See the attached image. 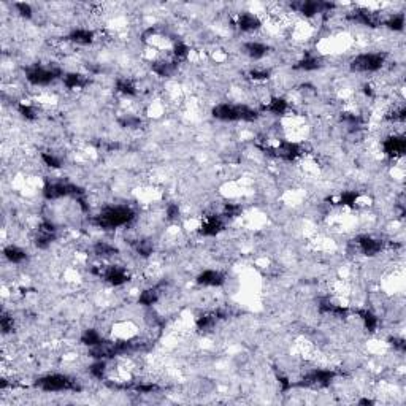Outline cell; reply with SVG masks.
Wrapping results in <instances>:
<instances>
[{"label": "cell", "mask_w": 406, "mask_h": 406, "mask_svg": "<svg viewBox=\"0 0 406 406\" xmlns=\"http://www.w3.org/2000/svg\"><path fill=\"white\" fill-rule=\"evenodd\" d=\"M189 54V46L183 42H178L175 43L173 46V61L175 62H180V61H184Z\"/></svg>", "instance_id": "d6a6232c"}, {"label": "cell", "mask_w": 406, "mask_h": 406, "mask_svg": "<svg viewBox=\"0 0 406 406\" xmlns=\"http://www.w3.org/2000/svg\"><path fill=\"white\" fill-rule=\"evenodd\" d=\"M264 110L268 111V113H271V114L281 116V114H284L286 111L289 110V105H288V102H286L284 99H281V97H274V99H271V100L268 102V105H265V108H264Z\"/></svg>", "instance_id": "cb8c5ba5"}, {"label": "cell", "mask_w": 406, "mask_h": 406, "mask_svg": "<svg viewBox=\"0 0 406 406\" xmlns=\"http://www.w3.org/2000/svg\"><path fill=\"white\" fill-rule=\"evenodd\" d=\"M94 253L95 256L99 257H113V256H117L119 249L110 243H105V241H99L94 245Z\"/></svg>", "instance_id": "4316f807"}, {"label": "cell", "mask_w": 406, "mask_h": 406, "mask_svg": "<svg viewBox=\"0 0 406 406\" xmlns=\"http://www.w3.org/2000/svg\"><path fill=\"white\" fill-rule=\"evenodd\" d=\"M0 327H2L4 333H10L13 330V317H10L7 313H4L2 317H0Z\"/></svg>", "instance_id": "ab89813d"}, {"label": "cell", "mask_w": 406, "mask_h": 406, "mask_svg": "<svg viewBox=\"0 0 406 406\" xmlns=\"http://www.w3.org/2000/svg\"><path fill=\"white\" fill-rule=\"evenodd\" d=\"M15 7H16L18 13H19L22 18H27V19H29V18H32V13H33V11H32V7H30L29 4L19 2V4H16Z\"/></svg>", "instance_id": "b9f144b4"}, {"label": "cell", "mask_w": 406, "mask_h": 406, "mask_svg": "<svg viewBox=\"0 0 406 406\" xmlns=\"http://www.w3.org/2000/svg\"><path fill=\"white\" fill-rule=\"evenodd\" d=\"M357 246H359V249L362 251V254L376 256L384 249V241L378 240V238H373V236L363 235V236L357 238Z\"/></svg>", "instance_id": "4fadbf2b"}, {"label": "cell", "mask_w": 406, "mask_h": 406, "mask_svg": "<svg viewBox=\"0 0 406 406\" xmlns=\"http://www.w3.org/2000/svg\"><path fill=\"white\" fill-rule=\"evenodd\" d=\"M335 372H332V370H313V372H309L303 381H302V386H313V387H326L329 386L333 379H335Z\"/></svg>", "instance_id": "ba28073f"}, {"label": "cell", "mask_w": 406, "mask_h": 406, "mask_svg": "<svg viewBox=\"0 0 406 406\" xmlns=\"http://www.w3.org/2000/svg\"><path fill=\"white\" fill-rule=\"evenodd\" d=\"M236 26L241 32H254L262 26V22L253 13H241L236 19Z\"/></svg>", "instance_id": "2e32d148"}, {"label": "cell", "mask_w": 406, "mask_h": 406, "mask_svg": "<svg viewBox=\"0 0 406 406\" xmlns=\"http://www.w3.org/2000/svg\"><path fill=\"white\" fill-rule=\"evenodd\" d=\"M85 194V190L81 187H78L76 184H71V183H64V181H57V183H48L45 187H43V197L46 200H57V198H62V197H75V198H79Z\"/></svg>", "instance_id": "8992f818"}, {"label": "cell", "mask_w": 406, "mask_h": 406, "mask_svg": "<svg viewBox=\"0 0 406 406\" xmlns=\"http://www.w3.org/2000/svg\"><path fill=\"white\" fill-rule=\"evenodd\" d=\"M240 213H241V208L238 205H225V208H224L225 218H236Z\"/></svg>", "instance_id": "ee69618b"}, {"label": "cell", "mask_w": 406, "mask_h": 406, "mask_svg": "<svg viewBox=\"0 0 406 406\" xmlns=\"http://www.w3.org/2000/svg\"><path fill=\"white\" fill-rule=\"evenodd\" d=\"M390 344L400 352H404V349H406V343L403 338H390Z\"/></svg>", "instance_id": "bcb514c9"}, {"label": "cell", "mask_w": 406, "mask_h": 406, "mask_svg": "<svg viewBox=\"0 0 406 406\" xmlns=\"http://www.w3.org/2000/svg\"><path fill=\"white\" fill-rule=\"evenodd\" d=\"M121 126L123 127H138L140 124H141V121L138 117H132V116H129V117H124V119H121Z\"/></svg>", "instance_id": "f6af8a7d"}, {"label": "cell", "mask_w": 406, "mask_h": 406, "mask_svg": "<svg viewBox=\"0 0 406 406\" xmlns=\"http://www.w3.org/2000/svg\"><path fill=\"white\" fill-rule=\"evenodd\" d=\"M319 67H320V61L314 54H306L302 61H298L295 65V68L305 70V71H313V70H317Z\"/></svg>", "instance_id": "f1b7e54d"}, {"label": "cell", "mask_w": 406, "mask_h": 406, "mask_svg": "<svg viewBox=\"0 0 406 406\" xmlns=\"http://www.w3.org/2000/svg\"><path fill=\"white\" fill-rule=\"evenodd\" d=\"M383 151L389 157H401L406 151V140L401 135H390L383 143Z\"/></svg>", "instance_id": "30bf717a"}, {"label": "cell", "mask_w": 406, "mask_h": 406, "mask_svg": "<svg viewBox=\"0 0 406 406\" xmlns=\"http://www.w3.org/2000/svg\"><path fill=\"white\" fill-rule=\"evenodd\" d=\"M18 111H19V114L24 119H27V121H33V119L37 117V113H35V110L32 108L30 105H26V103H21L18 106Z\"/></svg>", "instance_id": "f35d334b"}, {"label": "cell", "mask_w": 406, "mask_h": 406, "mask_svg": "<svg viewBox=\"0 0 406 406\" xmlns=\"http://www.w3.org/2000/svg\"><path fill=\"white\" fill-rule=\"evenodd\" d=\"M135 218V213L132 208L116 205V207H106L103 208L97 216L94 218V224L102 227V229H117V227L127 225Z\"/></svg>", "instance_id": "6da1fadb"}, {"label": "cell", "mask_w": 406, "mask_h": 406, "mask_svg": "<svg viewBox=\"0 0 406 406\" xmlns=\"http://www.w3.org/2000/svg\"><path fill=\"white\" fill-rule=\"evenodd\" d=\"M167 218H169L170 221H175L180 218V207L176 205V203H170L169 207H167Z\"/></svg>", "instance_id": "7bdbcfd3"}, {"label": "cell", "mask_w": 406, "mask_h": 406, "mask_svg": "<svg viewBox=\"0 0 406 406\" xmlns=\"http://www.w3.org/2000/svg\"><path fill=\"white\" fill-rule=\"evenodd\" d=\"M386 62L384 53H365L355 56L351 61V70L355 73H373L383 68Z\"/></svg>", "instance_id": "3957f363"}, {"label": "cell", "mask_w": 406, "mask_h": 406, "mask_svg": "<svg viewBox=\"0 0 406 406\" xmlns=\"http://www.w3.org/2000/svg\"><path fill=\"white\" fill-rule=\"evenodd\" d=\"M103 341L102 335L97 332V330H94V329H88L83 332V335H81V343L88 346V348H94V346H97Z\"/></svg>", "instance_id": "83f0119b"}, {"label": "cell", "mask_w": 406, "mask_h": 406, "mask_svg": "<svg viewBox=\"0 0 406 406\" xmlns=\"http://www.w3.org/2000/svg\"><path fill=\"white\" fill-rule=\"evenodd\" d=\"M349 19H352L355 22H360V24H363V26H370V27H376L379 24L378 16L368 10H355L354 13L349 15Z\"/></svg>", "instance_id": "e0dca14e"}, {"label": "cell", "mask_w": 406, "mask_h": 406, "mask_svg": "<svg viewBox=\"0 0 406 406\" xmlns=\"http://www.w3.org/2000/svg\"><path fill=\"white\" fill-rule=\"evenodd\" d=\"M42 160L45 162L46 167H51V169H61V167H62L61 159H59L57 156H54V154H51V152H43L42 154Z\"/></svg>", "instance_id": "d590c367"}, {"label": "cell", "mask_w": 406, "mask_h": 406, "mask_svg": "<svg viewBox=\"0 0 406 406\" xmlns=\"http://www.w3.org/2000/svg\"><path fill=\"white\" fill-rule=\"evenodd\" d=\"M151 68L154 73H157L159 76H170L176 68V62L175 61H157V62H152Z\"/></svg>", "instance_id": "d4e9b609"}, {"label": "cell", "mask_w": 406, "mask_h": 406, "mask_svg": "<svg viewBox=\"0 0 406 406\" xmlns=\"http://www.w3.org/2000/svg\"><path fill=\"white\" fill-rule=\"evenodd\" d=\"M105 372H106V362H105V360H95V362L89 367V373H91L95 379H103V378H105Z\"/></svg>", "instance_id": "836d02e7"}, {"label": "cell", "mask_w": 406, "mask_h": 406, "mask_svg": "<svg viewBox=\"0 0 406 406\" xmlns=\"http://www.w3.org/2000/svg\"><path fill=\"white\" fill-rule=\"evenodd\" d=\"M357 316H359L363 322V326L368 332H375L378 329L379 319L376 317V314H373L370 309H357Z\"/></svg>", "instance_id": "7402d4cb"}, {"label": "cell", "mask_w": 406, "mask_h": 406, "mask_svg": "<svg viewBox=\"0 0 406 406\" xmlns=\"http://www.w3.org/2000/svg\"><path fill=\"white\" fill-rule=\"evenodd\" d=\"M319 311L320 313H324V314H332V316H337V317H343L348 314V309L343 308L341 305H335V303H332L330 300H322L319 303Z\"/></svg>", "instance_id": "44dd1931"}, {"label": "cell", "mask_w": 406, "mask_h": 406, "mask_svg": "<svg viewBox=\"0 0 406 406\" xmlns=\"http://www.w3.org/2000/svg\"><path fill=\"white\" fill-rule=\"evenodd\" d=\"M292 8L297 10L298 13H302L308 18L316 16L319 13H326V11L335 8V4L322 2V0H306V2H297L292 4Z\"/></svg>", "instance_id": "52a82bcc"}, {"label": "cell", "mask_w": 406, "mask_h": 406, "mask_svg": "<svg viewBox=\"0 0 406 406\" xmlns=\"http://www.w3.org/2000/svg\"><path fill=\"white\" fill-rule=\"evenodd\" d=\"M386 26L393 32H401L404 29V15L398 13V15L389 16V19L386 21Z\"/></svg>", "instance_id": "1f68e13d"}, {"label": "cell", "mask_w": 406, "mask_h": 406, "mask_svg": "<svg viewBox=\"0 0 406 406\" xmlns=\"http://www.w3.org/2000/svg\"><path fill=\"white\" fill-rule=\"evenodd\" d=\"M213 117L219 121H245L253 123L259 117V111L251 108L248 105H232V103H221L216 105L211 111Z\"/></svg>", "instance_id": "7a4b0ae2"}, {"label": "cell", "mask_w": 406, "mask_h": 406, "mask_svg": "<svg viewBox=\"0 0 406 406\" xmlns=\"http://www.w3.org/2000/svg\"><path fill=\"white\" fill-rule=\"evenodd\" d=\"M116 91L124 94V95H135L137 94L135 85L130 79H127V78H119V79H116Z\"/></svg>", "instance_id": "4dcf8cb0"}, {"label": "cell", "mask_w": 406, "mask_h": 406, "mask_svg": "<svg viewBox=\"0 0 406 406\" xmlns=\"http://www.w3.org/2000/svg\"><path fill=\"white\" fill-rule=\"evenodd\" d=\"M62 81H64V86L68 89H79L88 85V79L79 73H65L62 76Z\"/></svg>", "instance_id": "603a6c76"}, {"label": "cell", "mask_w": 406, "mask_h": 406, "mask_svg": "<svg viewBox=\"0 0 406 406\" xmlns=\"http://www.w3.org/2000/svg\"><path fill=\"white\" fill-rule=\"evenodd\" d=\"M56 225L50 221H43L38 227V233L35 238V245L40 249H45L50 246L56 238Z\"/></svg>", "instance_id": "7c38bea8"}, {"label": "cell", "mask_w": 406, "mask_h": 406, "mask_svg": "<svg viewBox=\"0 0 406 406\" xmlns=\"http://www.w3.org/2000/svg\"><path fill=\"white\" fill-rule=\"evenodd\" d=\"M154 251V245L149 240H141L137 243V253L143 257H149Z\"/></svg>", "instance_id": "8d00e7d4"}, {"label": "cell", "mask_w": 406, "mask_h": 406, "mask_svg": "<svg viewBox=\"0 0 406 406\" xmlns=\"http://www.w3.org/2000/svg\"><path fill=\"white\" fill-rule=\"evenodd\" d=\"M224 230V221L218 214H213V216H207L203 219L201 225H200V233L205 236H214Z\"/></svg>", "instance_id": "5bb4252c"}, {"label": "cell", "mask_w": 406, "mask_h": 406, "mask_svg": "<svg viewBox=\"0 0 406 406\" xmlns=\"http://www.w3.org/2000/svg\"><path fill=\"white\" fill-rule=\"evenodd\" d=\"M61 76H64V73L59 67L33 65V67H29L26 70V78L33 86H48Z\"/></svg>", "instance_id": "5b68a950"}, {"label": "cell", "mask_w": 406, "mask_h": 406, "mask_svg": "<svg viewBox=\"0 0 406 406\" xmlns=\"http://www.w3.org/2000/svg\"><path fill=\"white\" fill-rule=\"evenodd\" d=\"M68 40L71 43H76V45H81V46H86V45H91L94 42V32L89 30V29H75L71 30L70 35H68Z\"/></svg>", "instance_id": "ac0fdd59"}, {"label": "cell", "mask_w": 406, "mask_h": 406, "mask_svg": "<svg viewBox=\"0 0 406 406\" xmlns=\"http://www.w3.org/2000/svg\"><path fill=\"white\" fill-rule=\"evenodd\" d=\"M197 282L200 286H207V288H218L225 282V276L216 270H205L197 276Z\"/></svg>", "instance_id": "9a60e30c"}, {"label": "cell", "mask_w": 406, "mask_h": 406, "mask_svg": "<svg viewBox=\"0 0 406 406\" xmlns=\"http://www.w3.org/2000/svg\"><path fill=\"white\" fill-rule=\"evenodd\" d=\"M219 316H224V313L222 311H218V313H210V314H203V316H200L198 319H197V322H195V326H197V329L198 330H208V329H211L214 324H216V320L219 319Z\"/></svg>", "instance_id": "484cf974"}, {"label": "cell", "mask_w": 406, "mask_h": 406, "mask_svg": "<svg viewBox=\"0 0 406 406\" xmlns=\"http://www.w3.org/2000/svg\"><path fill=\"white\" fill-rule=\"evenodd\" d=\"M357 198H359V194L357 192H354V190H346V192H343L340 197V203L344 207H352V205H355Z\"/></svg>", "instance_id": "74e56055"}, {"label": "cell", "mask_w": 406, "mask_h": 406, "mask_svg": "<svg viewBox=\"0 0 406 406\" xmlns=\"http://www.w3.org/2000/svg\"><path fill=\"white\" fill-rule=\"evenodd\" d=\"M124 389H132V390H135V392H138V393H152V392L159 390V386L152 384V383H148V384L141 383V384H132V386H127V384H126Z\"/></svg>", "instance_id": "e575fe53"}, {"label": "cell", "mask_w": 406, "mask_h": 406, "mask_svg": "<svg viewBox=\"0 0 406 406\" xmlns=\"http://www.w3.org/2000/svg\"><path fill=\"white\" fill-rule=\"evenodd\" d=\"M38 389L45 390V392H64V390H81V387L76 384V381H73L71 378L65 376V375H46L40 379H37L35 383Z\"/></svg>", "instance_id": "277c9868"}, {"label": "cell", "mask_w": 406, "mask_h": 406, "mask_svg": "<svg viewBox=\"0 0 406 406\" xmlns=\"http://www.w3.org/2000/svg\"><path fill=\"white\" fill-rule=\"evenodd\" d=\"M4 256L8 262L11 264H21L27 259V253L24 249H21L19 246H15V245H10L4 249Z\"/></svg>", "instance_id": "ffe728a7"}, {"label": "cell", "mask_w": 406, "mask_h": 406, "mask_svg": "<svg viewBox=\"0 0 406 406\" xmlns=\"http://www.w3.org/2000/svg\"><path fill=\"white\" fill-rule=\"evenodd\" d=\"M159 300V291L154 288V289H146L143 291L141 295L138 297V302L140 305H145V306H152Z\"/></svg>", "instance_id": "f546056e"}, {"label": "cell", "mask_w": 406, "mask_h": 406, "mask_svg": "<svg viewBox=\"0 0 406 406\" xmlns=\"http://www.w3.org/2000/svg\"><path fill=\"white\" fill-rule=\"evenodd\" d=\"M279 383L282 384V390L291 389V383H288V379H286V378H279Z\"/></svg>", "instance_id": "7dc6e473"}, {"label": "cell", "mask_w": 406, "mask_h": 406, "mask_svg": "<svg viewBox=\"0 0 406 406\" xmlns=\"http://www.w3.org/2000/svg\"><path fill=\"white\" fill-rule=\"evenodd\" d=\"M268 151H271L276 157H281V159L289 160V162L295 160L302 154L300 146H298L297 143H292V141H281L278 146L268 148Z\"/></svg>", "instance_id": "8fae6325"}, {"label": "cell", "mask_w": 406, "mask_h": 406, "mask_svg": "<svg viewBox=\"0 0 406 406\" xmlns=\"http://www.w3.org/2000/svg\"><path fill=\"white\" fill-rule=\"evenodd\" d=\"M359 403H360V404H373V401H372V400H368V398H363V400H360Z\"/></svg>", "instance_id": "c3c4849f"}, {"label": "cell", "mask_w": 406, "mask_h": 406, "mask_svg": "<svg viewBox=\"0 0 406 406\" xmlns=\"http://www.w3.org/2000/svg\"><path fill=\"white\" fill-rule=\"evenodd\" d=\"M99 276L103 278L108 284L111 286H123L129 281V273L123 268V267H117V265H110L106 268H102L99 271Z\"/></svg>", "instance_id": "9c48e42d"}, {"label": "cell", "mask_w": 406, "mask_h": 406, "mask_svg": "<svg viewBox=\"0 0 406 406\" xmlns=\"http://www.w3.org/2000/svg\"><path fill=\"white\" fill-rule=\"evenodd\" d=\"M243 50L251 59H256V61H257V59H262V57L267 56L268 46L264 45V43H260V42H248V43H245Z\"/></svg>", "instance_id": "d6986e66"}, {"label": "cell", "mask_w": 406, "mask_h": 406, "mask_svg": "<svg viewBox=\"0 0 406 406\" xmlns=\"http://www.w3.org/2000/svg\"><path fill=\"white\" fill-rule=\"evenodd\" d=\"M249 76L253 78V79H256V81L268 79V78H270V71H268V70H265V68H262V70H259V68H254V70H251V71H249Z\"/></svg>", "instance_id": "60d3db41"}]
</instances>
